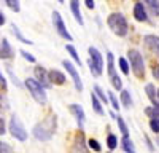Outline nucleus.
<instances>
[{"label":"nucleus","mask_w":159,"mask_h":153,"mask_svg":"<svg viewBox=\"0 0 159 153\" xmlns=\"http://www.w3.org/2000/svg\"><path fill=\"white\" fill-rule=\"evenodd\" d=\"M107 24L108 27L111 29V32L118 37H124L129 30V26H127V21L126 18L121 15V13H111L107 19Z\"/></svg>","instance_id":"nucleus-2"},{"label":"nucleus","mask_w":159,"mask_h":153,"mask_svg":"<svg viewBox=\"0 0 159 153\" xmlns=\"http://www.w3.org/2000/svg\"><path fill=\"white\" fill-rule=\"evenodd\" d=\"M153 75H154V78H156V80H159V66L153 67Z\"/></svg>","instance_id":"nucleus-40"},{"label":"nucleus","mask_w":159,"mask_h":153,"mask_svg":"<svg viewBox=\"0 0 159 153\" xmlns=\"http://www.w3.org/2000/svg\"><path fill=\"white\" fill-rule=\"evenodd\" d=\"M118 62H119V69H121V72L124 73V75H129V62L124 59V58H119L118 59Z\"/></svg>","instance_id":"nucleus-28"},{"label":"nucleus","mask_w":159,"mask_h":153,"mask_svg":"<svg viewBox=\"0 0 159 153\" xmlns=\"http://www.w3.org/2000/svg\"><path fill=\"white\" fill-rule=\"evenodd\" d=\"M10 134L16 140H19V142H25V140H27V131H25L22 121L16 117V115H13L11 120H10Z\"/></svg>","instance_id":"nucleus-5"},{"label":"nucleus","mask_w":159,"mask_h":153,"mask_svg":"<svg viewBox=\"0 0 159 153\" xmlns=\"http://www.w3.org/2000/svg\"><path fill=\"white\" fill-rule=\"evenodd\" d=\"M7 72L10 73V76H11V80H13V83H15L16 86H22V83L18 80V76L15 75V73H13V69H11V66H7Z\"/></svg>","instance_id":"nucleus-31"},{"label":"nucleus","mask_w":159,"mask_h":153,"mask_svg":"<svg viewBox=\"0 0 159 153\" xmlns=\"http://www.w3.org/2000/svg\"><path fill=\"white\" fill-rule=\"evenodd\" d=\"M88 53H89V61H88V66L89 70L94 76H100L103 72V58L100 54V51L96 46H89L88 48Z\"/></svg>","instance_id":"nucleus-3"},{"label":"nucleus","mask_w":159,"mask_h":153,"mask_svg":"<svg viewBox=\"0 0 159 153\" xmlns=\"http://www.w3.org/2000/svg\"><path fill=\"white\" fill-rule=\"evenodd\" d=\"M121 145H123V150L126 153H135V145H134V142H132V139L129 136H123Z\"/></svg>","instance_id":"nucleus-18"},{"label":"nucleus","mask_w":159,"mask_h":153,"mask_svg":"<svg viewBox=\"0 0 159 153\" xmlns=\"http://www.w3.org/2000/svg\"><path fill=\"white\" fill-rule=\"evenodd\" d=\"M94 94H96V97L100 100V102H103V104H108V97H107V94H105V91L99 86V85H96L94 86Z\"/></svg>","instance_id":"nucleus-25"},{"label":"nucleus","mask_w":159,"mask_h":153,"mask_svg":"<svg viewBox=\"0 0 159 153\" xmlns=\"http://www.w3.org/2000/svg\"><path fill=\"white\" fill-rule=\"evenodd\" d=\"M145 113L148 115V117L151 118V120H154V121H159V112L156 110V109H151V107H148L147 110H145Z\"/></svg>","instance_id":"nucleus-30"},{"label":"nucleus","mask_w":159,"mask_h":153,"mask_svg":"<svg viewBox=\"0 0 159 153\" xmlns=\"http://www.w3.org/2000/svg\"><path fill=\"white\" fill-rule=\"evenodd\" d=\"M156 93H157V97H159V89H157V91H156Z\"/></svg>","instance_id":"nucleus-43"},{"label":"nucleus","mask_w":159,"mask_h":153,"mask_svg":"<svg viewBox=\"0 0 159 153\" xmlns=\"http://www.w3.org/2000/svg\"><path fill=\"white\" fill-rule=\"evenodd\" d=\"M145 139H147V144H148V148H150V150L153 151V144H151V140H150L148 137H145Z\"/></svg>","instance_id":"nucleus-42"},{"label":"nucleus","mask_w":159,"mask_h":153,"mask_svg":"<svg viewBox=\"0 0 159 153\" xmlns=\"http://www.w3.org/2000/svg\"><path fill=\"white\" fill-rule=\"evenodd\" d=\"M107 62H108V75H110V80H113L115 76L118 75V73H116V69H115V56H113V53H107Z\"/></svg>","instance_id":"nucleus-19"},{"label":"nucleus","mask_w":159,"mask_h":153,"mask_svg":"<svg viewBox=\"0 0 159 153\" xmlns=\"http://www.w3.org/2000/svg\"><path fill=\"white\" fill-rule=\"evenodd\" d=\"M134 18L140 22H145L148 21V16H147V10H145V5L143 2H135L134 5Z\"/></svg>","instance_id":"nucleus-13"},{"label":"nucleus","mask_w":159,"mask_h":153,"mask_svg":"<svg viewBox=\"0 0 159 153\" xmlns=\"http://www.w3.org/2000/svg\"><path fill=\"white\" fill-rule=\"evenodd\" d=\"M84 3H86V7H88L89 10L96 7V2H94V0H86V2H84Z\"/></svg>","instance_id":"nucleus-39"},{"label":"nucleus","mask_w":159,"mask_h":153,"mask_svg":"<svg viewBox=\"0 0 159 153\" xmlns=\"http://www.w3.org/2000/svg\"><path fill=\"white\" fill-rule=\"evenodd\" d=\"M52 24H54L56 32H57L62 38H65L67 42H72V40H73V37L70 35V32L67 30V27H65L64 19H62V16H61L59 11H54V13H52Z\"/></svg>","instance_id":"nucleus-7"},{"label":"nucleus","mask_w":159,"mask_h":153,"mask_svg":"<svg viewBox=\"0 0 159 153\" xmlns=\"http://www.w3.org/2000/svg\"><path fill=\"white\" fill-rule=\"evenodd\" d=\"M145 43H147V46L153 51V53H156L159 56V37L156 35H145Z\"/></svg>","instance_id":"nucleus-15"},{"label":"nucleus","mask_w":159,"mask_h":153,"mask_svg":"<svg viewBox=\"0 0 159 153\" xmlns=\"http://www.w3.org/2000/svg\"><path fill=\"white\" fill-rule=\"evenodd\" d=\"M150 128H151V131H153L154 134H157V132H159V121L151 120V121H150Z\"/></svg>","instance_id":"nucleus-36"},{"label":"nucleus","mask_w":159,"mask_h":153,"mask_svg":"<svg viewBox=\"0 0 159 153\" xmlns=\"http://www.w3.org/2000/svg\"><path fill=\"white\" fill-rule=\"evenodd\" d=\"M70 10L73 13V16L76 19V22H80V26H83V16H81V11H80V2H76V0H72L70 2Z\"/></svg>","instance_id":"nucleus-17"},{"label":"nucleus","mask_w":159,"mask_h":153,"mask_svg":"<svg viewBox=\"0 0 159 153\" xmlns=\"http://www.w3.org/2000/svg\"><path fill=\"white\" fill-rule=\"evenodd\" d=\"M56 126H57L56 115H49V117H46L43 121H40L34 126L32 134L37 140H40V142H48V140L54 136Z\"/></svg>","instance_id":"nucleus-1"},{"label":"nucleus","mask_w":159,"mask_h":153,"mask_svg":"<svg viewBox=\"0 0 159 153\" xmlns=\"http://www.w3.org/2000/svg\"><path fill=\"white\" fill-rule=\"evenodd\" d=\"M69 110L73 113V117L76 118V124L80 128V131H81L83 126H84V121H86V113H84L83 107L78 105V104H70L69 105Z\"/></svg>","instance_id":"nucleus-11"},{"label":"nucleus","mask_w":159,"mask_h":153,"mask_svg":"<svg viewBox=\"0 0 159 153\" xmlns=\"http://www.w3.org/2000/svg\"><path fill=\"white\" fill-rule=\"evenodd\" d=\"M13 56H15V51H13V48L8 43V40L7 38L0 40V58L2 59H11Z\"/></svg>","instance_id":"nucleus-12"},{"label":"nucleus","mask_w":159,"mask_h":153,"mask_svg":"<svg viewBox=\"0 0 159 153\" xmlns=\"http://www.w3.org/2000/svg\"><path fill=\"white\" fill-rule=\"evenodd\" d=\"M11 29H13V34L16 35V38H18L21 43H25V45H32V43H34V42H30L29 38H25V37L21 34V30H19V27H18L16 24H11Z\"/></svg>","instance_id":"nucleus-20"},{"label":"nucleus","mask_w":159,"mask_h":153,"mask_svg":"<svg viewBox=\"0 0 159 153\" xmlns=\"http://www.w3.org/2000/svg\"><path fill=\"white\" fill-rule=\"evenodd\" d=\"M143 3H147L151 16H159V2H156V0H147V2H143Z\"/></svg>","instance_id":"nucleus-24"},{"label":"nucleus","mask_w":159,"mask_h":153,"mask_svg":"<svg viewBox=\"0 0 159 153\" xmlns=\"http://www.w3.org/2000/svg\"><path fill=\"white\" fill-rule=\"evenodd\" d=\"M5 3H7V7H8L10 10L16 11V13L21 10V5H19V2H18V0H5Z\"/></svg>","instance_id":"nucleus-29"},{"label":"nucleus","mask_w":159,"mask_h":153,"mask_svg":"<svg viewBox=\"0 0 159 153\" xmlns=\"http://www.w3.org/2000/svg\"><path fill=\"white\" fill-rule=\"evenodd\" d=\"M129 62H130V69L134 72V75L137 78H145V62H143V56L140 54L139 49H130L129 51Z\"/></svg>","instance_id":"nucleus-4"},{"label":"nucleus","mask_w":159,"mask_h":153,"mask_svg":"<svg viewBox=\"0 0 159 153\" xmlns=\"http://www.w3.org/2000/svg\"><path fill=\"white\" fill-rule=\"evenodd\" d=\"M25 86H27V89H29V93L32 94V97L35 99V102H38V104H42V105H45L46 104V93H45V88H42L37 81H35V78H27L25 80Z\"/></svg>","instance_id":"nucleus-6"},{"label":"nucleus","mask_w":159,"mask_h":153,"mask_svg":"<svg viewBox=\"0 0 159 153\" xmlns=\"http://www.w3.org/2000/svg\"><path fill=\"white\" fill-rule=\"evenodd\" d=\"M0 86H3V89H7V80L2 73H0Z\"/></svg>","instance_id":"nucleus-38"},{"label":"nucleus","mask_w":159,"mask_h":153,"mask_svg":"<svg viewBox=\"0 0 159 153\" xmlns=\"http://www.w3.org/2000/svg\"><path fill=\"white\" fill-rule=\"evenodd\" d=\"M34 75H35V81L42 86V88H51V86H52L51 81H49V78H48V72H46L45 67L37 66V67L34 69Z\"/></svg>","instance_id":"nucleus-10"},{"label":"nucleus","mask_w":159,"mask_h":153,"mask_svg":"<svg viewBox=\"0 0 159 153\" xmlns=\"http://www.w3.org/2000/svg\"><path fill=\"white\" fill-rule=\"evenodd\" d=\"M0 153H15V151H13V148L8 144H5V142L0 140Z\"/></svg>","instance_id":"nucleus-35"},{"label":"nucleus","mask_w":159,"mask_h":153,"mask_svg":"<svg viewBox=\"0 0 159 153\" xmlns=\"http://www.w3.org/2000/svg\"><path fill=\"white\" fill-rule=\"evenodd\" d=\"M5 24V16H3V13H0V26H3Z\"/></svg>","instance_id":"nucleus-41"},{"label":"nucleus","mask_w":159,"mask_h":153,"mask_svg":"<svg viewBox=\"0 0 159 153\" xmlns=\"http://www.w3.org/2000/svg\"><path fill=\"white\" fill-rule=\"evenodd\" d=\"M121 104H123V107H126V109H130V107H132L130 91H127V89H123V91H121Z\"/></svg>","instance_id":"nucleus-22"},{"label":"nucleus","mask_w":159,"mask_h":153,"mask_svg":"<svg viewBox=\"0 0 159 153\" xmlns=\"http://www.w3.org/2000/svg\"><path fill=\"white\" fill-rule=\"evenodd\" d=\"M108 100L111 102V107H113L115 110H119V102H118L115 93H108Z\"/></svg>","instance_id":"nucleus-32"},{"label":"nucleus","mask_w":159,"mask_h":153,"mask_svg":"<svg viewBox=\"0 0 159 153\" xmlns=\"http://www.w3.org/2000/svg\"><path fill=\"white\" fill-rule=\"evenodd\" d=\"M145 91H147V96H148V99L151 100L153 109H156V110L159 112V100L156 99V88H154V85L148 83L147 86H145Z\"/></svg>","instance_id":"nucleus-16"},{"label":"nucleus","mask_w":159,"mask_h":153,"mask_svg":"<svg viewBox=\"0 0 159 153\" xmlns=\"http://www.w3.org/2000/svg\"><path fill=\"white\" fill-rule=\"evenodd\" d=\"M86 145H89V147H91L92 150H94V151H100V150H102V147L99 145V142H97L96 139H89Z\"/></svg>","instance_id":"nucleus-33"},{"label":"nucleus","mask_w":159,"mask_h":153,"mask_svg":"<svg viewBox=\"0 0 159 153\" xmlns=\"http://www.w3.org/2000/svg\"><path fill=\"white\" fill-rule=\"evenodd\" d=\"M19 53H21V56H22V58H24L25 61H29V62H35V56H32V54L29 53V51H25V49H21Z\"/></svg>","instance_id":"nucleus-34"},{"label":"nucleus","mask_w":159,"mask_h":153,"mask_svg":"<svg viewBox=\"0 0 159 153\" xmlns=\"http://www.w3.org/2000/svg\"><path fill=\"white\" fill-rule=\"evenodd\" d=\"M70 153H89L88 151V145H86V139L83 131L76 132L75 139H73V144H72V150Z\"/></svg>","instance_id":"nucleus-9"},{"label":"nucleus","mask_w":159,"mask_h":153,"mask_svg":"<svg viewBox=\"0 0 159 153\" xmlns=\"http://www.w3.org/2000/svg\"><path fill=\"white\" fill-rule=\"evenodd\" d=\"M62 66L65 67V70L70 73L72 80H73V85H75V88H76V91L81 93V91H83V81H81V78H80V73H78L76 67L73 66L70 61H62Z\"/></svg>","instance_id":"nucleus-8"},{"label":"nucleus","mask_w":159,"mask_h":153,"mask_svg":"<svg viewBox=\"0 0 159 153\" xmlns=\"http://www.w3.org/2000/svg\"><path fill=\"white\" fill-rule=\"evenodd\" d=\"M5 132H7V131H5V120L0 118V136L5 134Z\"/></svg>","instance_id":"nucleus-37"},{"label":"nucleus","mask_w":159,"mask_h":153,"mask_svg":"<svg viewBox=\"0 0 159 153\" xmlns=\"http://www.w3.org/2000/svg\"><path fill=\"white\" fill-rule=\"evenodd\" d=\"M65 49H67V53L72 56V59L78 64V66H81V59H80V56H78V53H76L75 46H73V45H67V46H65Z\"/></svg>","instance_id":"nucleus-26"},{"label":"nucleus","mask_w":159,"mask_h":153,"mask_svg":"<svg viewBox=\"0 0 159 153\" xmlns=\"http://www.w3.org/2000/svg\"><path fill=\"white\" fill-rule=\"evenodd\" d=\"M107 145H108L110 150H115V148L118 147V137H116L115 134H108V137H107Z\"/></svg>","instance_id":"nucleus-27"},{"label":"nucleus","mask_w":159,"mask_h":153,"mask_svg":"<svg viewBox=\"0 0 159 153\" xmlns=\"http://www.w3.org/2000/svg\"><path fill=\"white\" fill-rule=\"evenodd\" d=\"M111 118H115V120L118 121L119 131L123 132V136H129V129H127V126H126V123H124L123 117H119V115H115V113H111Z\"/></svg>","instance_id":"nucleus-23"},{"label":"nucleus","mask_w":159,"mask_h":153,"mask_svg":"<svg viewBox=\"0 0 159 153\" xmlns=\"http://www.w3.org/2000/svg\"><path fill=\"white\" fill-rule=\"evenodd\" d=\"M48 78H49L51 85L52 83H54V85H64L65 80H67V78H65V75L61 70H54V69L48 72Z\"/></svg>","instance_id":"nucleus-14"},{"label":"nucleus","mask_w":159,"mask_h":153,"mask_svg":"<svg viewBox=\"0 0 159 153\" xmlns=\"http://www.w3.org/2000/svg\"><path fill=\"white\" fill-rule=\"evenodd\" d=\"M91 102H92V109H94V112H96L97 115H103V113H105V112H103V107H102V102L96 97L94 93L91 94Z\"/></svg>","instance_id":"nucleus-21"}]
</instances>
